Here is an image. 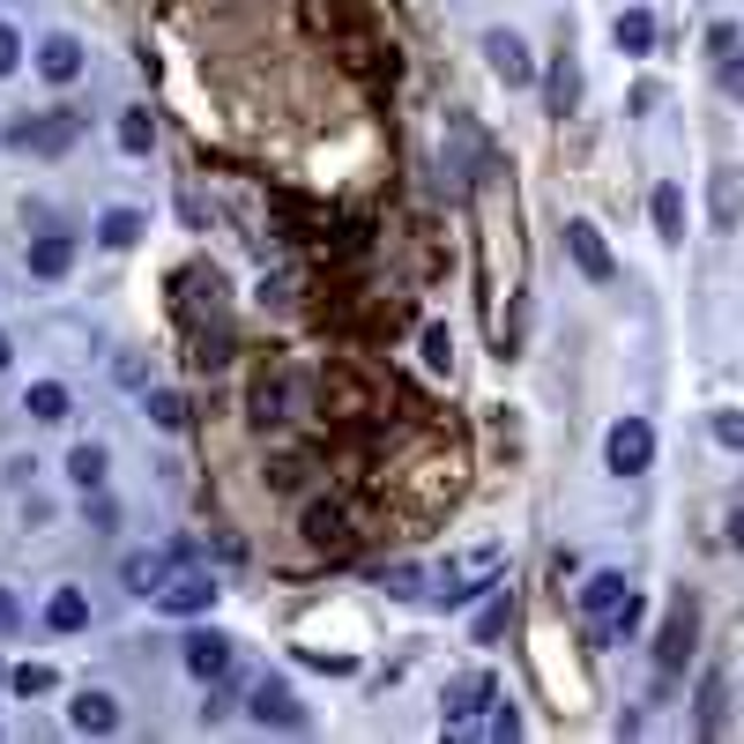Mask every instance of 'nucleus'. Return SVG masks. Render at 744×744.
<instances>
[{"instance_id": "nucleus-1", "label": "nucleus", "mask_w": 744, "mask_h": 744, "mask_svg": "<svg viewBox=\"0 0 744 744\" xmlns=\"http://www.w3.org/2000/svg\"><path fill=\"white\" fill-rule=\"evenodd\" d=\"M603 461H611V477H640V469L656 461V424H648V417H619Z\"/></svg>"}, {"instance_id": "nucleus-2", "label": "nucleus", "mask_w": 744, "mask_h": 744, "mask_svg": "<svg viewBox=\"0 0 744 744\" xmlns=\"http://www.w3.org/2000/svg\"><path fill=\"white\" fill-rule=\"evenodd\" d=\"M566 253H574V268L588 276V284H619V261H611V247H603V239H596V224L566 216Z\"/></svg>"}, {"instance_id": "nucleus-3", "label": "nucleus", "mask_w": 744, "mask_h": 744, "mask_svg": "<svg viewBox=\"0 0 744 744\" xmlns=\"http://www.w3.org/2000/svg\"><path fill=\"white\" fill-rule=\"evenodd\" d=\"M693 656V603H670V619H662V640H656V670L662 677H677Z\"/></svg>"}, {"instance_id": "nucleus-4", "label": "nucleus", "mask_w": 744, "mask_h": 744, "mask_svg": "<svg viewBox=\"0 0 744 744\" xmlns=\"http://www.w3.org/2000/svg\"><path fill=\"white\" fill-rule=\"evenodd\" d=\"M253 722H276V730H305V707L290 700L284 677H261L253 685Z\"/></svg>"}, {"instance_id": "nucleus-5", "label": "nucleus", "mask_w": 744, "mask_h": 744, "mask_svg": "<svg viewBox=\"0 0 744 744\" xmlns=\"http://www.w3.org/2000/svg\"><path fill=\"white\" fill-rule=\"evenodd\" d=\"M492 700H499V685L484 677V670H477V677H461L455 693H447V730H477V715H484Z\"/></svg>"}, {"instance_id": "nucleus-6", "label": "nucleus", "mask_w": 744, "mask_h": 744, "mask_svg": "<svg viewBox=\"0 0 744 744\" xmlns=\"http://www.w3.org/2000/svg\"><path fill=\"white\" fill-rule=\"evenodd\" d=\"M157 603H165L171 619H202L208 603H216V580H208V574H187V580H165V588H157Z\"/></svg>"}, {"instance_id": "nucleus-7", "label": "nucleus", "mask_w": 744, "mask_h": 744, "mask_svg": "<svg viewBox=\"0 0 744 744\" xmlns=\"http://www.w3.org/2000/svg\"><path fill=\"white\" fill-rule=\"evenodd\" d=\"M492 68H499V83H537V60H529V45L514 38V31H492Z\"/></svg>"}, {"instance_id": "nucleus-8", "label": "nucleus", "mask_w": 744, "mask_h": 744, "mask_svg": "<svg viewBox=\"0 0 744 744\" xmlns=\"http://www.w3.org/2000/svg\"><path fill=\"white\" fill-rule=\"evenodd\" d=\"M171 559H179V551H127V588H134V596H157V588H165L171 580Z\"/></svg>"}, {"instance_id": "nucleus-9", "label": "nucleus", "mask_w": 744, "mask_h": 744, "mask_svg": "<svg viewBox=\"0 0 744 744\" xmlns=\"http://www.w3.org/2000/svg\"><path fill=\"white\" fill-rule=\"evenodd\" d=\"M187 670H194L202 685H216V677L231 670V640H224V633H194V640H187Z\"/></svg>"}, {"instance_id": "nucleus-10", "label": "nucleus", "mask_w": 744, "mask_h": 744, "mask_svg": "<svg viewBox=\"0 0 744 744\" xmlns=\"http://www.w3.org/2000/svg\"><path fill=\"white\" fill-rule=\"evenodd\" d=\"M625 596H633L625 574H588V580H580V611H588V619H611Z\"/></svg>"}, {"instance_id": "nucleus-11", "label": "nucleus", "mask_w": 744, "mask_h": 744, "mask_svg": "<svg viewBox=\"0 0 744 744\" xmlns=\"http://www.w3.org/2000/svg\"><path fill=\"white\" fill-rule=\"evenodd\" d=\"M8 142H15V149H38V157H60V149L75 142V120H38V127H15Z\"/></svg>"}, {"instance_id": "nucleus-12", "label": "nucleus", "mask_w": 744, "mask_h": 744, "mask_svg": "<svg viewBox=\"0 0 744 744\" xmlns=\"http://www.w3.org/2000/svg\"><path fill=\"white\" fill-rule=\"evenodd\" d=\"M45 625H52V633H83V625H89V596H83V588H52Z\"/></svg>"}, {"instance_id": "nucleus-13", "label": "nucleus", "mask_w": 744, "mask_h": 744, "mask_svg": "<svg viewBox=\"0 0 744 744\" xmlns=\"http://www.w3.org/2000/svg\"><path fill=\"white\" fill-rule=\"evenodd\" d=\"M640 619H648V603H640V596H625L611 619H596V648H619V640H633V633H640Z\"/></svg>"}, {"instance_id": "nucleus-14", "label": "nucleus", "mask_w": 744, "mask_h": 744, "mask_svg": "<svg viewBox=\"0 0 744 744\" xmlns=\"http://www.w3.org/2000/svg\"><path fill=\"white\" fill-rule=\"evenodd\" d=\"M38 75H45V83H75V75H83V45H75V38H52L38 52Z\"/></svg>"}, {"instance_id": "nucleus-15", "label": "nucleus", "mask_w": 744, "mask_h": 744, "mask_svg": "<svg viewBox=\"0 0 744 744\" xmlns=\"http://www.w3.org/2000/svg\"><path fill=\"white\" fill-rule=\"evenodd\" d=\"M68 715H75V730H89V737L120 730V707H112V693H83V700L68 707Z\"/></svg>"}, {"instance_id": "nucleus-16", "label": "nucleus", "mask_w": 744, "mask_h": 744, "mask_svg": "<svg viewBox=\"0 0 744 744\" xmlns=\"http://www.w3.org/2000/svg\"><path fill=\"white\" fill-rule=\"evenodd\" d=\"M68 261H75V239L45 231L38 247H31V276H68Z\"/></svg>"}, {"instance_id": "nucleus-17", "label": "nucleus", "mask_w": 744, "mask_h": 744, "mask_svg": "<svg viewBox=\"0 0 744 744\" xmlns=\"http://www.w3.org/2000/svg\"><path fill=\"white\" fill-rule=\"evenodd\" d=\"M619 45L633 52V60L656 52V15H648V8H625V15H619Z\"/></svg>"}, {"instance_id": "nucleus-18", "label": "nucleus", "mask_w": 744, "mask_h": 744, "mask_svg": "<svg viewBox=\"0 0 744 744\" xmlns=\"http://www.w3.org/2000/svg\"><path fill=\"white\" fill-rule=\"evenodd\" d=\"M68 410H75V395H68L60 380H38V387H31V417H38V424H60Z\"/></svg>"}, {"instance_id": "nucleus-19", "label": "nucleus", "mask_w": 744, "mask_h": 744, "mask_svg": "<svg viewBox=\"0 0 744 744\" xmlns=\"http://www.w3.org/2000/svg\"><path fill=\"white\" fill-rule=\"evenodd\" d=\"M68 477H75L83 492H105V447H97V440H83V447L68 455Z\"/></svg>"}, {"instance_id": "nucleus-20", "label": "nucleus", "mask_w": 744, "mask_h": 744, "mask_svg": "<svg viewBox=\"0 0 744 744\" xmlns=\"http://www.w3.org/2000/svg\"><path fill=\"white\" fill-rule=\"evenodd\" d=\"M656 231L670 239V247L685 239V194H677V187H656Z\"/></svg>"}, {"instance_id": "nucleus-21", "label": "nucleus", "mask_w": 744, "mask_h": 744, "mask_svg": "<svg viewBox=\"0 0 744 744\" xmlns=\"http://www.w3.org/2000/svg\"><path fill=\"white\" fill-rule=\"evenodd\" d=\"M305 537L328 543V551H343V543H350V529H343V514H335V506H313V514H305Z\"/></svg>"}, {"instance_id": "nucleus-22", "label": "nucleus", "mask_w": 744, "mask_h": 744, "mask_svg": "<svg viewBox=\"0 0 744 744\" xmlns=\"http://www.w3.org/2000/svg\"><path fill=\"white\" fill-rule=\"evenodd\" d=\"M97 239H105V247H134V239H142V216H134V208H105Z\"/></svg>"}, {"instance_id": "nucleus-23", "label": "nucleus", "mask_w": 744, "mask_h": 744, "mask_svg": "<svg viewBox=\"0 0 744 744\" xmlns=\"http://www.w3.org/2000/svg\"><path fill=\"white\" fill-rule=\"evenodd\" d=\"M506 625H514V603H506V596H492V603L477 611V640L492 648V640H499V633H506Z\"/></svg>"}, {"instance_id": "nucleus-24", "label": "nucleus", "mask_w": 744, "mask_h": 744, "mask_svg": "<svg viewBox=\"0 0 744 744\" xmlns=\"http://www.w3.org/2000/svg\"><path fill=\"white\" fill-rule=\"evenodd\" d=\"M120 142L134 149V157H142V149L157 142V127H149V112H127V120H120Z\"/></svg>"}, {"instance_id": "nucleus-25", "label": "nucleus", "mask_w": 744, "mask_h": 744, "mask_svg": "<svg viewBox=\"0 0 744 744\" xmlns=\"http://www.w3.org/2000/svg\"><path fill=\"white\" fill-rule=\"evenodd\" d=\"M149 417H157L165 432H187V403H179V395H149Z\"/></svg>"}, {"instance_id": "nucleus-26", "label": "nucleus", "mask_w": 744, "mask_h": 744, "mask_svg": "<svg viewBox=\"0 0 744 744\" xmlns=\"http://www.w3.org/2000/svg\"><path fill=\"white\" fill-rule=\"evenodd\" d=\"M715 224H737V171L715 179Z\"/></svg>"}, {"instance_id": "nucleus-27", "label": "nucleus", "mask_w": 744, "mask_h": 744, "mask_svg": "<svg viewBox=\"0 0 744 744\" xmlns=\"http://www.w3.org/2000/svg\"><path fill=\"white\" fill-rule=\"evenodd\" d=\"M52 685H60V677H52L45 662H23V670H15V693H23V700H31V693H52Z\"/></svg>"}, {"instance_id": "nucleus-28", "label": "nucleus", "mask_w": 744, "mask_h": 744, "mask_svg": "<svg viewBox=\"0 0 744 744\" xmlns=\"http://www.w3.org/2000/svg\"><path fill=\"white\" fill-rule=\"evenodd\" d=\"M700 730H722V677L700 685Z\"/></svg>"}, {"instance_id": "nucleus-29", "label": "nucleus", "mask_w": 744, "mask_h": 744, "mask_svg": "<svg viewBox=\"0 0 744 744\" xmlns=\"http://www.w3.org/2000/svg\"><path fill=\"white\" fill-rule=\"evenodd\" d=\"M15 68H23V38L0 23V75H15Z\"/></svg>"}, {"instance_id": "nucleus-30", "label": "nucleus", "mask_w": 744, "mask_h": 744, "mask_svg": "<svg viewBox=\"0 0 744 744\" xmlns=\"http://www.w3.org/2000/svg\"><path fill=\"white\" fill-rule=\"evenodd\" d=\"M484 730H492V737H521V715H514V707L499 700V707H492V722H484Z\"/></svg>"}, {"instance_id": "nucleus-31", "label": "nucleus", "mask_w": 744, "mask_h": 744, "mask_svg": "<svg viewBox=\"0 0 744 744\" xmlns=\"http://www.w3.org/2000/svg\"><path fill=\"white\" fill-rule=\"evenodd\" d=\"M715 440H722V447H744V417L722 410V417H715Z\"/></svg>"}, {"instance_id": "nucleus-32", "label": "nucleus", "mask_w": 744, "mask_h": 744, "mask_svg": "<svg viewBox=\"0 0 744 744\" xmlns=\"http://www.w3.org/2000/svg\"><path fill=\"white\" fill-rule=\"evenodd\" d=\"M722 89H730V97H744V60H737V52H722Z\"/></svg>"}, {"instance_id": "nucleus-33", "label": "nucleus", "mask_w": 744, "mask_h": 744, "mask_svg": "<svg viewBox=\"0 0 744 744\" xmlns=\"http://www.w3.org/2000/svg\"><path fill=\"white\" fill-rule=\"evenodd\" d=\"M424 365H447V328H424Z\"/></svg>"}, {"instance_id": "nucleus-34", "label": "nucleus", "mask_w": 744, "mask_h": 744, "mask_svg": "<svg viewBox=\"0 0 744 744\" xmlns=\"http://www.w3.org/2000/svg\"><path fill=\"white\" fill-rule=\"evenodd\" d=\"M707 52H715V60H722V52H737V31H730V23H715V31H707Z\"/></svg>"}, {"instance_id": "nucleus-35", "label": "nucleus", "mask_w": 744, "mask_h": 744, "mask_svg": "<svg viewBox=\"0 0 744 744\" xmlns=\"http://www.w3.org/2000/svg\"><path fill=\"white\" fill-rule=\"evenodd\" d=\"M15 625H23V603H15V596L0 588V633H15Z\"/></svg>"}, {"instance_id": "nucleus-36", "label": "nucleus", "mask_w": 744, "mask_h": 744, "mask_svg": "<svg viewBox=\"0 0 744 744\" xmlns=\"http://www.w3.org/2000/svg\"><path fill=\"white\" fill-rule=\"evenodd\" d=\"M730 543H744V506H737V514H730Z\"/></svg>"}, {"instance_id": "nucleus-37", "label": "nucleus", "mask_w": 744, "mask_h": 744, "mask_svg": "<svg viewBox=\"0 0 744 744\" xmlns=\"http://www.w3.org/2000/svg\"><path fill=\"white\" fill-rule=\"evenodd\" d=\"M0 372H8V335H0Z\"/></svg>"}]
</instances>
